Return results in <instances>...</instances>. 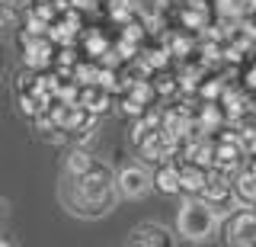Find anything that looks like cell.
<instances>
[{"mask_svg":"<svg viewBox=\"0 0 256 247\" xmlns=\"http://www.w3.org/2000/svg\"><path fill=\"white\" fill-rule=\"evenodd\" d=\"M154 189H160L164 196H176V193H182V183H180V164H176V161H164V164H157V170H154Z\"/></svg>","mask_w":256,"mask_h":247,"instance_id":"30bf717a","label":"cell"},{"mask_svg":"<svg viewBox=\"0 0 256 247\" xmlns=\"http://www.w3.org/2000/svg\"><path fill=\"white\" fill-rule=\"evenodd\" d=\"M0 215H4V202H0Z\"/></svg>","mask_w":256,"mask_h":247,"instance_id":"e0dca14e","label":"cell"},{"mask_svg":"<svg viewBox=\"0 0 256 247\" xmlns=\"http://www.w3.org/2000/svg\"><path fill=\"white\" fill-rule=\"evenodd\" d=\"M202 199H208L212 205H218V209H240L237 205V196H234V173L228 170H218V167H208V180L202 186Z\"/></svg>","mask_w":256,"mask_h":247,"instance_id":"3957f363","label":"cell"},{"mask_svg":"<svg viewBox=\"0 0 256 247\" xmlns=\"http://www.w3.org/2000/svg\"><path fill=\"white\" fill-rule=\"evenodd\" d=\"M122 116H132V119H141L144 116V103L141 100H134L132 93H128V97L122 100Z\"/></svg>","mask_w":256,"mask_h":247,"instance_id":"5bb4252c","label":"cell"},{"mask_svg":"<svg viewBox=\"0 0 256 247\" xmlns=\"http://www.w3.org/2000/svg\"><path fill=\"white\" fill-rule=\"evenodd\" d=\"M244 7H246V13H256V0H244Z\"/></svg>","mask_w":256,"mask_h":247,"instance_id":"9a60e30c","label":"cell"},{"mask_svg":"<svg viewBox=\"0 0 256 247\" xmlns=\"http://www.w3.org/2000/svg\"><path fill=\"white\" fill-rule=\"evenodd\" d=\"M93 167H96V157L86 148H70V154L64 157V177H84Z\"/></svg>","mask_w":256,"mask_h":247,"instance_id":"8fae6325","label":"cell"},{"mask_svg":"<svg viewBox=\"0 0 256 247\" xmlns=\"http://www.w3.org/2000/svg\"><path fill=\"white\" fill-rule=\"evenodd\" d=\"M218 13H221L224 20L230 17V23H237L246 13V7H244V0H218Z\"/></svg>","mask_w":256,"mask_h":247,"instance_id":"7c38bea8","label":"cell"},{"mask_svg":"<svg viewBox=\"0 0 256 247\" xmlns=\"http://www.w3.org/2000/svg\"><path fill=\"white\" fill-rule=\"evenodd\" d=\"M0 247H10V241H6V237H0Z\"/></svg>","mask_w":256,"mask_h":247,"instance_id":"2e32d148","label":"cell"},{"mask_svg":"<svg viewBox=\"0 0 256 247\" xmlns=\"http://www.w3.org/2000/svg\"><path fill=\"white\" fill-rule=\"evenodd\" d=\"M234 196L240 209H256V167H240L234 177Z\"/></svg>","mask_w":256,"mask_h":247,"instance_id":"ba28073f","label":"cell"},{"mask_svg":"<svg viewBox=\"0 0 256 247\" xmlns=\"http://www.w3.org/2000/svg\"><path fill=\"white\" fill-rule=\"evenodd\" d=\"M77 103L90 116H102V113H109V106H112V93H109V87H102V84H84L77 90Z\"/></svg>","mask_w":256,"mask_h":247,"instance_id":"52a82bcc","label":"cell"},{"mask_svg":"<svg viewBox=\"0 0 256 247\" xmlns=\"http://www.w3.org/2000/svg\"><path fill=\"white\" fill-rule=\"evenodd\" d=\"M218 225H221V209L202 196H186L176 209V234L182 241H192V244L208 241L218 231Z\"/></svg>","mask_w":256,"mask_h":247,"instance_id":"6da1fadb","label":"cell"},{"mask_svg":"<svg viewBox=\"0 0 256 247\" xmlns=\"http://www.w3.org/2000/svg\"><path fill=\"white\" fill-rule=\"evenodd\" d=\"M116 189L122 199H144L154 189V173L141 164H125L116 170Z\"/></svg>","mask_w":256,"mask_h":247,"instance_id":"7a4b0ae2","label":"cell"},{"mask_svg":"<svg viewBox=\"0 0 256 247\" xmlns=\"http://www.w3.org/2000/svg\"><path fill=\"white\" fill-rule=\"evenodd\" d=\"M208 180V167L196 164V161H180V183H182V193L186 196H198Z\"/></svg>","mask_w":256,"mask_h":247,"instance_id":"9c48e42d","label":"cell"},{"mask_svg":"<svg viewBox=\"0 0 256 247\" xmlns=\"http://www.w3.org/2000/svg\"><path fill=\"white\" fill-rule=\"evenodd\" d=\"M22 61H26V68H36V71L48 68L52 65V42L36 33L22 36Z\"/></svg>","mask_w":256,"mask_h":247,"instance_id":"8992f818","label":"cell"},{"mask_svg":"<svg viewBox=\"0 0 256 247\" xmlns=\"http://www.w3.org/2000/svg\"><path fill=\"white\" fill-rule=\"evenodd\" d=\"M228 244H237V247H256V212L240 209L234 218L228 221Z\"/></svg>","mask_w":256,"mask_h":247,"instance_id":"277c9868","label":"cell"},{"mask_svg":"<svg viewBox=\"0 0 256 247\" xmlns=\"http://www.w3.org/2000/svg\"><path fill=\"white\" fill-rule=\"evenodd\" d=\"M132 244L138 247H173L176 244V234L166 225H157V221H144L132 231V237H128Z\"/></svg>","mask_w":256,"mask_h":247,"instance_id":"5b68a950","label":"cell"},{"mask_svg":"<svg viewBox=\"0 0 256 247\" xmlns=\"http://www.w3.org/2000/svg\"><path fill=\"white\" fill-rule=\"evenodd\" d=\"M237 135H240V145H244V151H246L250 157H256V129L244 125V129H240Z\"/></svg>","mask_w":256,"mask_h":247,"instance_id":"4fadbf2b","label":"cell"}]
</instances>
